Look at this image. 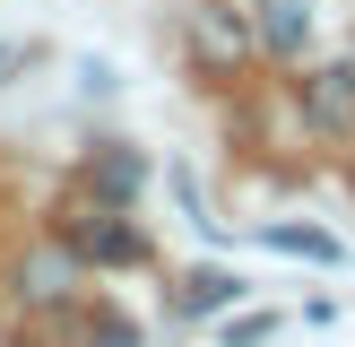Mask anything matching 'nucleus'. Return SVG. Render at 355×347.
Here are the masks:
<instances>
[{
    "label": "nucleus",
    "mask_w": 355,
    "mask_h": 347,
    "mask_svg": "<svg viewBox=\"0 0 355 347\" xmlns=\"http://www.w3.org/2000/svg\"><path fill=\"white\" fill-rule=\"evenodd\" d=\"M182 52H191V69H200V78H243V69H252V52H260V26H252V9H234V0H191Z\"/></svg>",
    "instance_id": "1"
},
{
    "label": "nucleus",
    "mask_w": 355,
    "mask_h": 347,
    "mask_svg": "<svg viewBox=\"0 0 355 347\" xmlns=\"http://www.w3.org/2000/svg\"><path fill=\"white\" fill-rule=\"evenodd\" d=\"M295 104H304V121H312L321 139H355V61H321V69H304Z\"/></svg>",
    "instance_id": "2"
},
{
    "label": "nucleus",
    "mask_w": 355,
    "mask_h": 347,
    "mask_svg": "<svg viewBox=\"0 0 355 347\" xmlns=\"http://www.w3.org/2000/svg\"><path fill=\"white\" fill-rule=\"evenodd\" d=\"M78 260H104V269H130V260H148V243H139V226H121L113 208H96V217L78 226Z\"/></svg>",
    "instance_id": "3"
},
{
    "label": "nucleus",
    "mask_w": 355,
    "mask_h": 347,
    "mask_svg": "<svg viewBox=\"0 0 355 347\" xmlns=\"http://www.w3.org/2000/svg\"><path fill=\"white\" fill-rule=\"evenodd\" d=\"M260 52H277V61H295V52H304V35H312V9L304 0H260Z\"/></svg>",
    "instance_id": "4"
},
{
    "label": "nucleus",
    "mask_w": 355,
    "mask_h": 347,
    "mask_svg": "<svg viewBox=\"0 0 355 347\" xmlns=\"http://www.w3.org/2000/svg\"><path fill=\"white\" fill-rule=\"evenodd\" d=\"M234 295H243V278H234V269H191V278H182V295H173V312H191V321H200V312H225Z\"/></svg>",
    "instance_id": "5"
},
{
    "label": "nucleus",
    "mask_w": 355,
    "mask_h": 347,
    "mask_svg": "<svg viewBox=\"0 0 355 347\" xmlns=\"http://www.w3.org/2000/svg\"><path fill=\"white\" fill-rule=\"evenodd\" d=\"M260 243H269V252H295V260H321V269H338V235H321V226H269V235H260Z\"/></svg>",
    "instance_id": "6"
},
{
    "label": "nucleus",
    "mask_w": 355,
    "mask_h": 347,
    "mask_svg": "<svg viewBox=\"0 0 355 347\" xmlns=\"http://www.w3.org/2000/svg\"><path fill=\"white\" fill-rule=\"evenodd\" d=\"M277 330V312H234V321H225V347H260Z\"/></svg>",
    "instance_id": "7"
},
{
    "label": "nucleus",
    "mask_w": 355,
    "mask_h": 347,
    "mask_svg": "<svg viewBox=\"0 0 355 347\" xmlns=\"http://www.w3.org/2000/svg\"><path fill=\"white\" fill-rule=\"evenodd\" d=\"M87 347H139V330L121 312H104V321H87Z\"/></svg>",
    "instance_id": "8"
},
{
    "label": "nucleus",
    "mask_w": 355,
    "mask_h": 347,
    "mask_svg": "<svg viewBox=\"0 0 355 347\" xmlns=\"http://www.w3.org/2000/svg\"><path fill=\"white\" fill-rule=\"evenodd\" d=\"M104 191H113V200L139 191V156H104Z\"/></svg>",
    "instance_id": "9"
}]
</instances>
